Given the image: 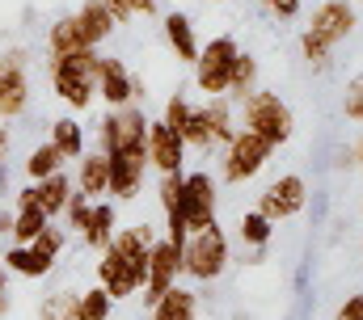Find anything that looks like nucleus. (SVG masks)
Listing matches in <instances>:
<instances>
[{
    "instance_id": "f257e3e1",
    "label": "nucleus",
    "mask_w": 363,
    "mask_h": 320,
    "mask_svg": "<svg viewBox=\"0 0 363 320\" xmlns=\"http://www.w3.org/2000/svg\"><path fill=\"white\" fill-rule=\"evenodd\" d=\"M114 17L106 13L101 0H85L81 8L64 13L60 21H51L47 30V51L51 55H72V51H97L110 34H114Z\"/></svg>"
},
{
    "instance_id": "f03ea898",
    "label": "nucleus",
    "mask_w": 363,
    "mask_h": 320,
    "mask_svg": "<svg viewBox=\"0 0 363 320\" xmlns=\"http://www.w3.org/2000/svg\"><path fill=\"white\" fill-rule=\"evenodd\" d=\"M97 64H101L97 51H72V55H51L47 59L51 88H55V97L68 110L85 114L93 101H97Z\"/></svg>"
},
{
    "instance_id": "7ed1b4c3",
    "label": "nucleus",
    "mask_w": 363,
    "mask_h": 320,
    "mask_svg": "<svg viewBox=\"0 0 363 320\" xmlns=\"http://www.w3.org/2000/svg\"><path fill=\"white\" fill-rule=\"evenodd\" d=\"M241 127L254 131V135H262L271 148H283V144L296 135V114H291V105H287L279 93L254 88V93L241 101Z\"/></svg>"
},
{
    "instance_id": "20e7f679",
    "label": "nucleus",
    "mask_w": 363,
    "mask_h": 320,
    "mask_svg": "<svg viewBox=\"0 0 363 320\" xmlns=\"http://www.w3.org/2000/svg\"><path fill=\"white\" fill-rule=\"evenodd\" d=\"M97 144L101 156H148V114L140 105L110 110L97 122Z\"/></svg>"
},
{
    "instance_id": "39448f33",
    "label": "nucleus",
    "mask_w": 363,
    "mask_h": 320,
    "mask_svg": "<svg viewBox=\"0 0 363 320\" xmlns=\"http://www.w3.org/2000/svg\"><path fill=\"white\" fill-rule=\"evenodd\" d=\"M228 261H233V253H228V236H224L220 224H211V228L186 236V248H182V274H186L190 282H216V278L228 270Z\"/></svg>"
},
{
    "instance_id": "423d86ee",
    "label": "nucleus",
    "mask_w": 363,
    "mask_h": 320,
    "mask_svg": "<svg viewBox=\"0 0 363 320\" xmlns=\"http://www.w3.org/2000/svg\"><path fill=\"white\" fill-rule=\"evenodd\" d=\"M237 55H241V47L228 34H216L211 42H203L199 47V59H194V84L207 97H228V80H233Z\"/></svg>"
},
{
    "instance_id": "0eeeda50",
    "label": "nucleus",
    "mask_w": 363,
    "mask_h": 320,
    "mask_svg": "<svg viewBox=\"0 0 363 320\" xmlns=\"http://www.w3.org/2000/svg\"><path fill=\"white\" fill-rule=\"evenodd\" d=\"M271 152L274 148L262 139V135H254V131L241 127V131L224 144V181H228V185H241V181L258 177V173L267 168Z\"/></svg>"
},
{
    "instance_id": "6e6552de",
    "label": "nucleus",
    "mask_w": 363,
    "mask_h": 320,
    "mask_svg": "<svg viewBox=\"0 0 363 320\" xmlns=\"http://www.w3.org/2000/svg\"><path fill=\"white\" fill-rule=\"evenodd\" d=\"M174 282H182V248L174 244L169 236H157L152 240V248H148V278H144V308H152Z\"/></svg>"
},
{
    "instance_id": "1a4fd4ad",
    "label": "nucleus",
    "mask_w": 363,
    "mask_h": 320,
    "mask_svg": "<svg viewBox=\"0 0 363 320\" xmlns=\"http://www.w3.org/2000/svg\"><path fill=\"white\" fill-rule=\"evenodd\" d=\"M30 105V72H26V51H4L0 55V122L21 118Z\"/></svg>"
},
{
    "instance_id": "9d476101",
    "label": "nucleus",
    "mask_w": 363,
    "mask_h": 320,
    "mask_svg": "<svg viewBox=\"0 0 363 320\" xmlns=\"http://www.w3.org/2000/svg\"><path fill=\"white\" fill-rule=\"evenodd\" d=\"M304 202H308V181H304L300 173H283V177H274L271 185L262 190L258 211H262L271 224H283V219H296V215L304 211Z\"/></svg>"
},
{
    "instance_id": "9b49d317",
    "label": "nucleus",
    "mask_w": 363,
    "mask_h": 320,
    "mask_svg": "<svg viewBox=\"0 0 363 320\" xmlns=\"http://www.w3.org/2000/svg\"><path fill=\"white\" fill-rule=\"evenodd\" d=\"M355 25H359V17H355V4H347V0H321L308 17V34H317L325 47H338L342 38H351Z\"/></svg>"
},
{
    "instance_id": "f8f14e48",
    "label": "nucleus",
    "mask_w": 363,
    "mask_h": 320,
    "mask_svg": "<svg viewBox=\"0 0 363 320\" xmlns=\"http://www.w3.org/2000/svg\"><path fill=\"white\" fill-rule=\"evenodd\" d=\"M72 177L68 173H55V177H43V181H30V185H21L17 194H13V202H34L47 219H60L64 215V207H68V198H72Z\"/></svg>"
},
{
    "instance_id": "ddd939ff",
    "label": "nucleus",
    "mask_w": 363,
    "mask_h": 320,
    "mask_svg": "<svg viewBox=\"0 0 363 320\" xmlns=\"http://www.w3.org/2000/svg\"><path fill=\"white\" fill-rule=\"evenodd\" d=\"M97 97L110 105V110H123V105H135V72L123 64V59H106L97 64Z\"/></svg>"
},
{
    "instance_id": "4468645a",
    "label": "nucleus",
    "mask_w": 363,
    "mask_h": 320,
    "mask_svg": "<svg viewBox=\"0 0 363 320\" xmlns=\"http://www.w3.org/2000/svg\"><path fill=\"white\" fill-rule=\"evenodd\" d=\"M97 287L118 304V299L140 295V287H144V282H140V274H135V270H131V265L110 248V244H106V248H101V261H97Z\"/></svg>"
},
{
    "instance_id": "2eb2a0df",
    "label": "nucleus",
    "mask_w": 363,
    "mask_h": 320,
    "mask_svg": "<svg viewBox=\"0 0 363 320\" xmlns=\"http://www.w3.org/2000/svg\"><path fill=\"white\" fill-rule=\"evenodd\" d=\"M110 164V198L114 202H131V198H140V190H144V173H148V156H106Z\"/></svg>"
},
{
    "instance_id": "dca6fc26",
    "label": "nucleus",
    "mask_w": 363,
    "mask_h": 320,
    "mask_svg": "<svg viewBox=\"0 0 363 320\" xmlns=\"http://www.w3.org/2000/svg\"><path fill=\"white\" fill-rule=\"evenodd\" d=\"M182 160H186V144H182L161 118L157 122L148 118V164L157 173H182Z\"/></svg>"
},
{
    "instance_id": "f3484780",
    "label": "nucleus",
    "mask_w": 363,
    "mask_h": 320,
    "mask_svg": "<svg viewBox=\"0 0 363 320\" xmlns=\"http://www.w3.org/2000/svg\"><path fill=\"white\" fill-rule=\"evenodd\" d=\"M194 114H199V131H203L207 148L228 144L237 135V127H233V101L228 97H207L203 105H194Z\"/></svg>"
},
{
    "instance_id": "a211bd4d",
    "label": "nucleus",
    "mask_w": 363,
    "mask_h": 320,
    "mask_svg": "<svg viewBox=\"0 0 363 320\" xmlns=\"http://www.w3.org/2000/svg\"><path fill=\"white\" fill-rule=\"evenodd\" d=\"M161 122L178 135L186 148H199V152H207V139H203V131H199V114H194V105L186 101V97H169L165 101V114H161Z\"/></svg>"
},
{
    "instance_id": "6ab92c4d",
    "label": "nucleus",
    "mask_w": 363,
    "mask_h": 320,
    "mask_svg": "<svg viewBox=\"0 0 363 320\" xmlns=\"http://www.w3.org/2000/svg\"><path fill=\"white\" fill-rule=\"evenodd\" d=\"M77 194H85L89 202H97V198H106V190H110V164H106V156L101 152H81V160H77Z\"/></svg>"
},
{
    "instance_id": "aec40b11",
    "label": "nucleus",
    "mask_w": 363,
    "mask_h": 320,
    "mask_svg": "<svg viewBox=\"0 0 363 320\" xmlns=\"http://www.w3.org/2000/svg\"><path fill=\"white\" fill-rule=\"evenodd\" d=\"M114 232H118V202H110V198H97L89 211V228L81 232V240L89 244L93 253H101L110 240H114Z\"/></svg>"
},
{
    "instance_id": "412c9836",
    "label": "nucleus",
    "mask_w": 363,
    "mask_h": 320,
    "mask_svg": "<svg viewBox=\"0 0 363 320\" xmlns=\"http://www.w3.org/2000/svg\"><path fill=\"white\" fill-rule=\"evenodd\" d=\"M148 312H152V320H199V291L174 282Z\"/></svg>"
},
{
    "instance_id": "4be33fe9",
    "label": "nucleus",
    "mask_w": 363,
    "mask_h": 320,
    "mask_svg": "<svg viewBox=\"0 0 363 320\" xmlns=\"http://www.w3.org/2000/svg\"><path fill=\"white\" fill-rule=\"evenodd\" d=\"M165 42H169V51L178 55L182 64H194V59H199L194 21H190L186 13H165Z\"/></svg>"
},
{
    "instance_id": "5701e85b",
    "label": "nucleus",
    "mask_w": 363,
    "mask_h": 320,
    "mask_svg": "<svg viewBox=\"0 0 363 320\" xmlns=\"http://www.w3.org/2000/svg\"><path fill=\"white\" fill-rule=\"evenodd\" d=\"M51 144H55V152L64 160H81V152H85V127H81V118H72V114L55 118L51 122Z\"/></svg>"
},
{
    "instance_id": "b1692460",
    "label": "nucleus",
    "mask_w": 363,
    "mask_h": 320,
    "mask_svg": "<svg viewBox=\"0 0 363 320\" xmlns=\"http://www.w3.org/2000/svg\"><path fill=\"white\" fill-rule=\"evenodd\" d=\"M0 261H4V270L9 274H17V278H47L55 265L51 261H43L30 244H13L9 253H0Z\"/></svg>"
},
{
    "instance_id": "393cba45",
    "label": "nucleus",
    "mask_w": 363,
    "mask_h": 320,
    "mask_svg": "<svg viewBox=\"0 0 363 320\" xmlns=\"http://www.w3.org/2000/svg\"><path fill=\"white\" fill-rule=\"evenodd\" d=\"M47 224H51V219H47L34 202H13V232H9V236H13V244H30Z\"/></svg>"
},
{
    "instance_id": "a878e982",
    "label": "nucleus",
    "mask_w": 363,
    "mask_h": 320,
    "mask_svg": "<svg viewBox=\"0 0 363 320\" xmlns=\"http://www.w3.org/2000/svg\"><path fill=\"white\" fill-rule=\"evenodd\" d=\"M64 164H68V160L60 156V152H55V144L47 139V144H38V148L26 156V177H30V181H43V177L64 173Z\"/></svg>"
},
{
    "instance_id": "bb28decb",
    "label": "nucleus",
    "mask_w": 363,
    "mask_h": 320,
    "mask_svg": "<svg viewBox=\"0 0 363 320\" xmlns=\"http://www.w3.org/2000/svg\"><path fill=\"white\" fill-rule=\"evenodd\" d=\"M258 88V59L254 55H237V64H233V80H228V101L237 97V101H245L250 93Z\"/></svg>"
},
{
    "instance_id": "cd10ccee",
    "label": "nucleus",
    "mask_w": 363,
    "mask_h": 320,
    "mask_svg": "<svg viewBox=\"0 0 363 320\" xmlns=\"http://www.w3.org/2000/svg\"><path fill=\"white\" fill-rule=\"evenodd\" d=\"M237 228H241V240H245L250 248H267V244H271V236H274V224L262 215V211H258V207H254V211H245Z\"/></svg>"
},
{
    "instance_id": "c85d7f7f",
    "label": "nucleus",
    "mask_w": 363,
    "mask_h": 320,
    "mask_svg": "<svg viewBox=\"0 0 363 320\" xmlns=\"http://www.w3.org/2000/svg\"><path fill=\"white\" fill-rule=\"evenodd\" d=\"M110 312H114V299L101 287H89L77 295V320H110Z\"/></svg>"
},
{
    "instance_id": "c756f323",
    "label": "nucleus",
    "mask_w": 363,
    "mask_h": 320,
    "mask_svg": "<svg viewBox=\"0 0 363 320\" xmlns=\"http://www.w3.org/2000/svg\"><path fill=\"white\" fill-rule=\"evenodd\" d=\"M38 320H77V291H55L38 304Z\"/></svg>"
},
{
    "instance_id": "7c9ffc66",
    "label": "nucleus",
    "mask_w": 363,
    "mask_h": 320,
    "mask_svg": "<svg viewBox=\"0 0 363 320\" xmlns=\"http://www.w3.org/2000/svg\"><path fill=\"white\" fill-rule=\"evenodd\" d=\"M64 244H68V236H64V228H55V224H47V228H43L38 236L30 240V248H34V253H38L43 261H51V265L60 261V253H64Z\"/></svg>"
},
{
    "instance_id": "2f4dec72",
    "label": "nucleus",
    "mask_w": 363,
    "mask_h": 320,
    "mask_svg": "<svg viewBox=\"0 0 363 320\" xmlns=\"http://www.w3.org/2000/svg\"><path fill=\"white\" fill-rule=\"evenodd\" d=\"M89 211H93V202L85 198V194H77V190H72V198H68V207H64L68 228H72V232H85V228H89Z\"/></svg>"
},
{
    "instance_id": "473e14b6",
    "label": "nucleus",
    "mask_w": 363,
    "mask_h": 320,
    "mask_svg": "<svg viewBox=\"0 0 363 320\" xmlns=\"http://www.w3.org/2000/svg\"><path fill=\"white\" fill-rule=\"evenodd\" d=\"M300 51H304V59H308L313 68H321V72L330 68V47H325L317 34H308V30H304V34H300Z\"/></svg>"
},
{
    "instance_id": "72a5a7b5",
    "label": "nucleus",
    "mask_w": 363,
    "mask_h": 320,
    "mask_svg": "<svg viewBox=\"0 0 363 320\" xmlns=\"http://www.w3.org/2000/svg\"><path fill=\"white\" fill-rule=\"evenodd\" d=\"M342 110H347L351 122H363V76H355L351 84H347V101H342Z\"/></svg>"
},
{
    "instance_id": "f704fd0d",
    "label": "nucleus",
    "mask_w": 363,
    "mask_h": 320,
    "mask_svg": "<svg viewBox=\"0 0 363 320\" xmlns=\"http://www.w3.org/2000/svg\"><path fill=\"white\" fill-rule=\"evenodd\" d=\"M300 4H304V0H262V8H267L271 17H279V21L300 17Z\"/></svg>"
},
{
    "instance_id": "c9c22d12",
    "label": "nucleus",
    "mask_w": 363,
    "mask_h": 320,
    "mask_svg": "<svg viewBox=\"0 0 363 320\" xmlns=\"http://www.w3.org/2000/svg\"><path fill=\"white\" fill-rule=\"evenodd\" d=\"M334 320H363V291H355L351 299H342V308L334 312Z\"/></svg>"
},
{
    "instance_id": "e433bc0d",
    "label": "nucleus",
    "mask_w": 363,
    "mask_h": 320,
    "mask_svg": "<svg viewBox=\"0 0 363 320\" xmlns=\"http://www.w3.org/2000/svg\"><path fill=\"white\" fill-rule=\"evenodd\" d=\"M101 4H106V13H110V17H114V25H127V21H131V17H135V13H131V4H127V0H101Z\"/></svg>"
},
{
    "instance_id": "4c0bfd02",
    "label": "nucleus",
    "mask_w": 363,
    "mask_h": 320,
    "mask_svg": "<svg viewBox=\"0 0 363 320\" xmlns=\"http://www.w3.org/2000/svg\"><path fill=\"white\" fill-rule=\"evenodd\" d=\"M9 152H13V131H9V122H0V168H4Z\"/></svg>"
},
{
    "instance_id": "58836bf2",
    "label": "nucleus",
    "mask_w": 363,
    "mask_h": 320,
    "mask_svg": "<svg viewBox=\"0 0 363 320\" xmlns=\"http://www.w3.org/2000/svg\"><path fill=\"white\" fill-rule=\"evenodd\" d=\"M9 312V270H4V261H0V316Z\"/></svg>"
},
{
    "instance_id": "ea45409f",
    "label": "nucleus",
    "mask_w": 363,
    "mask_h": 320,
    "mask_svg": "<svg viewBox=\"0 0 363 320\" xmlns=\"http://www.w3.org/2000/svg\"><path fill=\"white\" fill-rule=\"evenodd\" d=\"M127 4H131V13H148V17L157 13V0H127Z\"/></svg>"
},
{
    "instance_id": "a19ab883",
    "label": "nucleus",
    "mask_w": 363,
    "mask_h": 320,
    "mask_svg": "<svg viewBox=\"0 0 363 320\" xmlns=\"http://www.w3.org/2000/svg\"><path fill=\"white\" fill-rule=\"evenodd\" d=\"M4 232H13V215H9V211H0V236H4Z\"/></svg>"
},
{
    "instance_id": "79ce46f5",
    "label": "nucleus",
    "mask_w": 363,
    "mask_h": 320,
    "mask_svg": "<svg viewBox=\"0 0 363 320\" xmlns=\"http://www.w3.org/2000/svg\"><path fill=\"white\" fill-rule=\"evenodd\" d=\"M355 160H359V168H363V139H359V148H355Z\"/></svg>"
},
{
    "instance_id": "37998d69",
    "label": "nucleus",
    "mask_w": 363,
    "mask_h": 320,
    "mask_svg": "<svg viewBox=\"0 0 363 320\" xmlns=\"http://www.w3.org/2000/svg\"><path fill=\"white\" fill-rule=\"evenodd\" d=\"M211 4H228V0H211Z\"/></svg>"
},
{
    "instance_id": "c03bdc74",
    "label": "nucleus",
    "mask_w": 363,
    "mask_h": 320,
    "mask_svg": "<svg viewBox=\"0 0 363 320\" xmlns=\"http://www.w3.org/2000/svg\"><path fill=\"white\" fill-rule=\"evenodd\" d=\"M347 4H363V0H347Z\"/></svg>"
}]
</instances>
